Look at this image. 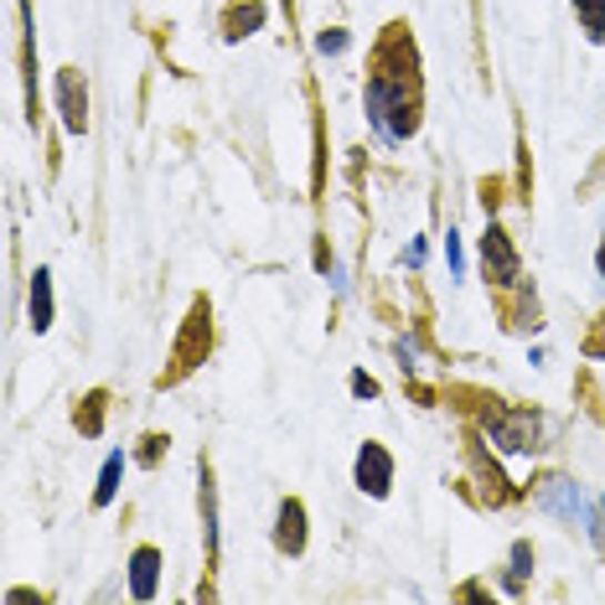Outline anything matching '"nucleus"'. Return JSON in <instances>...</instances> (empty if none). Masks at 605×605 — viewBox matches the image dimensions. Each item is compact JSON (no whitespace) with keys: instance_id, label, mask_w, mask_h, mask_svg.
Instances as JSON below:
<instances>
[{"instance_id":"obj_1","label":"nucleus","mask_w":605,"mask_h":605,"mask_svg":"<svg viewBox=\"0 0 605 605\" xmlns=\"http://www.w3.org/2000/svg\"><path fill=\"white\" fill-rule=\"evenodd\" d=\"M414 78H399V73H373V83H367V120H373V130H379L389 145H399V140H409L414 130H420V114H414Z\"/></svg>"},{"instance_id":"obj_2","label":"nucleus","mask_w":605,"mask_h":605,"mask_svg":"<svg viewBox=\"0 0 605 605\" xmlns=\"http://www.w3.org/2000/svg\"><path fill=\"white\" fill-rule=\"evenodd\" d=\"M486 435L497 440L507 455L544 451V420L533 409H497V414H486Z\"/></svg>"},{"instance_id":"obj_3","label":"nucleus","mask_w":605,"mask_h":605,"mask_svg":"<svg viewBox=\"0 0 605 605\" xmlns=\"http://www.w3.org/2000/svg\"><path fill=\"white\" fill-rule=\"evenodd\" d=\"M482 259H486V274H492L497 285H517V280H523V259H517L513 239H507L497 223L482 233Z\"/></svg>"},{"instance_id":"obj_4","label":"nucleus","mask_w":605,"mask_h":605,"mask_svg":"<svg viewBox=\"0 0 605 605\" xmlns=\"http://www.w3.org/2000/svg\"><path fill=\"white\" fill-rule=\"evenodd\" d=\"M357 486L367 497H389V486H394V455L383 451L379 440H367L357 451Z\"/></svg>"},{"instance_id":"obj_5","label":"nucleus","mask_w":605,"mask_h":605,"mask_svg":"<svg viewBox=\"0 0 605 605\" xmlns=\"http://www.w3.org/2000/svg\"><path fill=\"white\" fill-rule=\"evenodd\" d=\"M58 104H62V124H68V135H83V130H89V93H83L78 68H62V73H58Z\"/></svg>"},{"instance_id":"obj_6","label":"nucleus","mask_w":605,"mask_h":605,"mask_svg":"<svg viewBox=\"0 0 605 605\" xmlns=\"http://www.w3.org/2000/svg\"><path fill=\"white\" fill-rule=\"evenodd\" d=\"M155 591H161V548H135L130 554V595L155 601Z\"/></svg>"},{"instance_id":"obj_7","label":"nucleus","mask_w":605,"mask_h":605,"mask_svg":"<svg viewBox=\"0 0 605 605\" xmlns=\"http://www.w3.org/2000/svg\"><path fill=\"white\" fill-rule=\"evenodd\" d=\"M274 544L285 548L290 559L305 548V507L295 497H285L280 502V517H274Z\"/></svg>"},{"instance_id":"obj_8","label":"nucleus","mask_w":605,"mask_h":605,"mask_svg":"<svg viewBox=\"0 0 605 605\" xmlns=\"http://www.w3.org/2000/svg\"><path fill=\"white\" fill-rule=\"evenodd\" d=\"M198 347H208V301L192 305V316H186V332H182V342H177V363L192 367V363H198Z\"/></svg>"},{"instance_id":"obj_9","label":"nucleus","mask_w":605,"mask_h":605,"mask_svg":"<svg viewBox=\"0 0 605 605\" xmlns=\"http://www.w3.org/2000/svg\"><path fill=\"white\" fill-rule=\"evenodd\" d=\"M538 507H548V513H559V517H569V523H575V517H579V492H575V482H564V476L544 482V486H538Z\"/></svg>"},{"instance_id":"obj_10","label":"nucleus","mask_w":605,"mask_h":605,"mask_svg":"<svg viewBox=\"0 0 605 605\" xmlns=\"http://www.w3.org/2000/svg\"><path fill=\"white\" fill-rule=\"evenodd\" d=\"M27 311H31V332L42 336L47 326H52V270H37V274H31V301H27Z\"/></svg>"},{"instance_id":"obj_11","label":"nucleus","mask_w":605,"mask_h":605,"mask_svg":"<svg viewBox=\"0 0 605 605\" xmlns=\"http://www.w3.org/2000/svg\"><path fill=\"white\" fill-rule=\"evenodd\" d=\"M202 476V538H208V554H218V492H212V471L198 466Z\"/></svg>"},{"instance_id":"obj_12","label":"nucleus","mask_w":605,"mask_h":605,"mask_svg":"<svg viewBox=\"0 0 605 605\" xmlns=\"http://www.w3.org/2000/svg\"><path fill=\"white\" fill-rule=\"evenodd\" d=\"M120 476H124V455L114 451L104 461V471H99V486H93V507H109L114 502V492H120Z\"/></svg>"},{"instance_id":"obj_13","label":"nucleus","mask_w":605,"mask_h":605,"mask_svg":"<svg viewBox=\"0 0 605 605\" xmlns=\"http://www.w3.org/2000/svg\"><path fill=\"white\" fill-rule=\"evenodd\" d=\"M264 21V6H243V11L228 16V42H239V37H249V31Z\"/></svg>"},{"instance_id":"obj_14","label":"nucleus","mask_w":605,"mask_h":605,"mask_svg":"<svg viewBox=\"0 0 605 605\" xmlns=\"http://www.w3.org/2000/svg\"><path fill=\"white\" fill-rule=\"evenodd\" d=\"M575 11L595 42H605V0H575Z\"/></svg>"},{"instance_id":"obj_15","label":"nucleus","mask_w":605,"mask_h":605,"mask_svg":"<svg viewBox=\"0 0 605 605\" xmlns=\"http://www.w3.org/2000/svg\"><path fill=\"white\" fill-rule=\"evenodd\" d=\"M533 575V544H513V575H507V591H523V579Z\"/></svg>"},{"instance_id":"obj_16","label":"nucleus","mask_w":605,"mask_h":605,"mask_svg":"<svg viewBox=\"0 0 605 605\" xmlns=\"http://www.w3.org/2000/svg\"><path fill=\"white\" fill-rule=\"evenodd\" d=\"M99 424H104V394H89L83 399V420H78V430H83V435H99Z\"/></svg>"},{"instance_id":"obj_17","label":"nucleus","mask_w":605,"mask_h":605,"mask_svg":"<svg viewBox=\"0 0 605 605\" xmlns=\"http://www.w3.org/2000/svg\"><path fill=\"white\" fill-rule=\"evenodd\" d=\"M316 47L326 52V58H336V52H347V31H336V27H332V31H321V42H316Z\"/></svg>"},{"instance_id":"obj_18","label":"nucleus","mask_w":605,"mask_h":605,"mask_svg":"<svg viewBox=\"0 0 605 605\" xmlns=\"http://www.w3.org/2000/svg\"><path fill=\"white\" fill-rule=\"evenodd\" d=\"M155 455H167V435H145V451H140V461L151 466Z\"/></svg>"},{"instance_id":"obj_19","label":"nucleus","mask_w":605,"mask_h":605,"mask_svg":"<svg viewBox=\"0 0 605 605\" xmlns=\"http://www.w3.org/2000/svg\"><path fill=\"white\" fill-rule=\"evenodd\" d=\"M352 394H363V399H373V394H379V383L367 379V373H352Z\"/></svg>"},{"instance_id":"obj_20","label":"nucleus","mask_w":605,"mask_h":605,"mask_svg":"<svg viewBox=\"0 0 605 605\" xmlns=\"http://www.w3.org/2000/svg\"><path fill=\"white\" fill-rule=\"evenodd\" d=\"M445 259H451V274H461V239H455V233L445 239Z\"/></svg>"},{"instance_id":"obj_21","label":"nucleus","mask_w":605,"mask_h":605,"mask_svg":"<svg viewBox=\"0 0 605 605\" xmlns=\"http://www.w3.org/2000/svg\"><path fill=\"white\" fill-rule=\"evenodd\" d=\"M601 274H605V249H601Z\"/></svg>"}]
</instances>
